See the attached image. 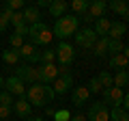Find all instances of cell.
<instances>
[{
  "mask_svg": "<svg viewBox=\"0 0 129 121\" xmlns=\"http://www.w3.org/2000/svg\"><path fill=\"white\" fill-rule=\"evenodd\" d=\"M54 89L50 84H43V82H35L28 87L26 91V99L30 102V106H47V104L54 99Z\"/></svg>",
  "mask_w": 129,
  "mask_h": 121,
  "instance_id": "6da1fadb",
  "label": "cell"
},
{
  "mask_svg": "<svg viewBox=\"0 0 129 121\" xmlns=\"http://www.w3.org/2000/svg\"><path fill=\"white\" fill-rule=\"evenodd\" d=\"M78 24H80L78 17H73V15H62V17L56 19L54 28H52V35H56L58 39H67V37H71V35H75Z\"/></svg>",
  "mask_w": 129,
  "mask_h": 121,
  "instance_id": "7a4b0ae2",
  "label": "cell"
},
{
  "mask_svg": "<svg viewBox=\"0 0 129 121\" xmlns=\"http://www.w3.org/2000/svg\"><path fill=\"white\" fill-rule=\"evenodd\" d=\"M28 37H30L32 46L39 48V46H47L54 35H52V30L43 22H37V24H30V26H28Z\"/></svg>",
  "mask_w": 129,
  "mask_h": 121,
  "instance_id": "3957f363",
  "label": "cell"
},
{
  "mask_svg": "<svg viewBox=\"0 0 129 121\" xmlns=\"http://www.w3.org/2000/svg\"><path fill=\"white\" fill-rule=\"evenodd\" d=\"M103 95V104H108V106L116 108V106H123V97H125V91L120 87H108L101 91Z\"/></svg>",
  "mask_w": 129,
  "mask_h": 121,
  "instance_id": "277c9868",
  "label": "cell"
},
{
  "mask_svg": "<svg viewBox=\"0 0 129 121\" xmlns=\"http://www.w3.org/2000/svg\"><path fill=\"white\" fill-rule=\"evenodd\" d=\"M73 58H75V52H73V46H69V43H67V41L58 43V48H56V61H58L60 65H64V67H69L71 63H73Z\"/></svg>",
  "mask_w": 129,
  "mask_h": 121,
  "instance_id": "5b68a950",
  "label": "cell"
},
{
  "mask_svg": "<svg viewBox=\"0 0 129 121\" xmlns=\"http://www.w3.org/2000/svg\"><path fill=\"white\" fill-rule=\"evenodd\" d=\"M86 119L88 121H110V110H108V106L103 102H92Z\"/></svg>",
  "mask_w": 129,
  "mask_h": 121,
  "instance_id": "8992f818",
  "label": "cell"
},
{
  "mask_svg": "<svg viewBox=\"0 0 129 121\" xmlns=\"http://www.w3.org/2000/svg\"><path fill=\"white\" fill-rule=\"evenodd\" d=\"M97 33L92 30V28H82V30H75V43H78L80 48H92L97 41Z\"/></svg>",
  "mask_w": 129,
  "mask_h": 121,
  "instance_id": "52a82bcc",
  "label": "cell"
},
{
  "mask_svg": "<svg viewBox=\"0 0 129 121\" xmlns=\"http://www.w3.org/2000/svg\"><path fill=\"white\" fill-rule=\"evenodd\" d=\"M56 78H58V67L54 63H41V67H39V82L50 84Z\"/></svg>",
  "mask_w": 129,
  "mask_h": 121,
  "instance_id": "ba28073f",
  "label": "cell"
},
{
  "mask_svg": "<svg viewBox=\"0 0 129 121\" xmlns=\"http://www.w3.org/2000/svg\"><path fill=\"white\" fill-rule=\"evenodd\" d=\"M73 87V76H71V71L69 74H58V78L54 80V95H64L69 89Z\"/></svg>",
  "mask_w": 129,
  "mask_h": 121,
  "instance_id": "9c48e42d",
  "label": "cell"
},
{
  "mask_svg": "<svg viewBox=\"0 0 129 121\" xmlns=\"http://www.w3.org/2000/svg\"><path fill=\"white\" fill-rule=\"evenodd\" d=\"M15 76H17L22 82H28V84L39 82V69H35V67H30V65H19L17 69H15Z\"/></svg>",
  "mask_w": 129,
  "mask_h": 121,
  "instance_id": "30bf717a",
  "label": "cell"
},
{
  "mask_svg": "<svg viewBox=\"0 0 129 121\" xmlns=\"http://www.w3.org/2000/svg\"><path fill=\"white\" fill-rule=\"evenodd\" d=\"M19 58L28 61V63H37V61L41 58V52H39L37 46H32V43H24V46L19 48Z\"/></svg>",
  "mask_w": 129,
  "mask_h": 121,
  "instance_id": "8fae6325",
  "label": "cell"
},
{
  "mask_svg": "<svg viewBox=\"0 0 129 121\" xmlns=\"http://www.w3.org/2000/svg\"><path fill=\"white\" fill-rule=\"evenodd\" d=\"M5 87H7V91H9L11 95H19V97L26 95V87H24V82L17 78V76L7 78V80H5Z\"/></svg>",
  "mask_w": 129,
  "mask_h": 121,
  "instance_id": "7c38bea8",
  "label": "cell"
},
{
  "mask_svg": "<svg viewBox=\"0 0 129 121\" xmlns=\"http://www.w3.org/2000/svg\"><path fill=\"white\" fill-rule=\"evenodd\" d=\"M106 11H108V0H95V2L88 5L86 13L90 15V19H99L106 15Z\"/></svg>",
  "mask_w": 129,
  "mask_h": 121,
  "instance_id": "4fadbf2b",
  "label": "cell"
},
{
  "mask_svg": "<svg viewBox=\"0 0 129 121\" xmlns=\"http://www.w3.org/2000/svg\"><path fill=\"white\" fill-rule=\"evenodd\" d=\"M88 97H90L88 87H75L73 95H71V104H73V106H84V104L88 102Z\"/></svg>",
  "mask_w": 129,
  "mask_h": 121,
  "instance_id": "5bb4252c",
  "label": "cell"
},
{
  "mask_svg": "<svg viewBox=\"0 0 129 121\" xmlns=\"http://www.w3.org/2000/svg\"><path fill=\"white\" fill-rule=\"evenodd\" d=\"M108 7L120 17H129V5L125 0H108Z\"/></svg>",
  "mask_w": 129,
  "mask_h": 121,
  "instance_id": "9a60e30c",
  "label": "cell"
},
{
  "mask_svg": "<svg viewBox=\"0 0 129 121\" xmlns=\"http://www.w3.org/2000/svg\"><path fill=\"white\" fill-rule=\"evenodd\" d=\"M30 102H28L26 97H19L17 102H13V110L17 112L19 117H22V119H28V115H30Z\"/></svg>",
  "mask_w": 129,
  "mask_h": 121,
  "instance_id": "2e32d148",
  "label": "cell"
},
{
  "mask_svg": "<svg viewBox=\"0 0 129 121\" xmlns=\"http://www.w3.org/2000/svg\"><path fill=\"white\" fill-rule=\"evenodd\" d=\"M110 26H112V22L108 17H99V19H95V28H92V30L97 33V37H108Z\"/></svg>",
  "mask_w": 129,
  "mask_h": 121,
  "instance_id": "e0dca14e",
  "label": "cell"
},
{
  "mask_svg": "<svg viewBox=\"0 0 129 121\" xmlns=\"http://www.w3.org/2000/svg\"><path fill=\"white\" fill-rule=\"evenodd\" d=\"M110 67L112 69H127L129 67V58L120 52V54H112L110 56Z\"/></svg>",
  "mask_w": 129,
  "mask_h": 121,
  "instance_id": "ac0fdd59",
  "label": "cell"
},
{
  "mask_svg": "<svg viewBox=\"0 0 129 121\" xmlns=\"http://www.w3.org/2000/svg\"><path fill=\"white\" fill-rule=\"evenodd\" d=\"M92 54L99 56V58H103V56L108 54V37H99L95 41V46H92Z\"/></svg>",
  "mask_w": 129,
  "mask_h": 121,
  "instance_id": "d6986e66",
  "label": "cell"
},
{
  "mask_svg": "<svg viewBox=\"0 0 129 121\" xmlns=\"http://www.w3.org/2000/svg\"><path fill=\"white\" fill-rule=\"evenodd\" d=\"M24 13V22H28V24H37V22H41V15H39V7H26V9L22 11Z\"/></svg>",
  "mask_w": 129,
  "mask_h": 121,
  "instance_id": "ffe728a7",
  "label": "cell"
},
{
  "mask_svg": "<svg viewBox=\"0 0 129 121\" xmlns=\"http://www.w3.org/2000/svg\"><path fill=\"white\" fill-rule=\"evenodd\" d=\"M67 7H69V2H62V0H54L47 9H50V13L54 15V17H62L64 11H67Z\"/></svg>",
  "mask_w": 129,
  "mask_h": 121,
  "instance_id": "44dd1931",
  "label": "cell"
},
{
  "mask_svg": "<svg viewBox=\"0 0 129 121\" xmlns=\"http://www.w3.org/2000/svg\"><path fill=\"white\" fill-rule=\"evenodd\" d=\"M125 30H127V24L125 22H112V26H110V39H120L125 35Z\"/></svg>",
  "mask_w": 129,
  "mask_h": 121,
  "instance_id": "7402d4cb",
  "label": "cell"
},
{
  "mask_svg": "<svg viewBox=\"0 0 129 121\" xmlns=\"http://www.w3.org/2000/svg\"><path fill=\"white\" fill-rule=\"evenodd\" d=\"M2 61H5V63H9V65H17V61H19V50H15V48L5 50V52H2Z\"/></svg>",
  "mask_w": 129,
  "mask_h": 121,
  "instance_id": "603a6c76",
  "label": "cell"
},
{
  "mask_svg": "<svg viewBox=\"0 0 129 121\" xmlns=\"http://www.w3.org/2000/svg\"><path fill=\"white\" fill-rule=\"evenodd\" d=\"M13 13H15V11L11 9V7H5V9L0 11V33L9 26V22H11V17H13Z\"/></svg>",
  "mask_w": 129,
  "mask_h": 121,
  "instance_id": "cb8c5ba5",
  "label": "cell"
},
{
  "mask_svg": "<svg viewBox=\"0 0 129 121\" xmlns=\"http://www.w3.org/2000/svg\"><path fill=\"white\" fill-rule=\"evenodd\" d=\"M127 82H129V71L127 69H118L116 71V76H114V87H127Z\"/></svg>",
  "mask_w": 129,
  "mask_h": 121,
  "instance_id": "d4e9b609",
  "label": "cell"
},
{
  "mask_svg": "<svg viewBox=\"0 0 129 121\" xmlns=\"http://www.w3.org/2000/svg\"><path fill=\"white\" fill-rule=\"evenodd\" d=\"M88 5H90V0H71V2H69L71 11H73V13H80V15L88 9Z\"/></svg>",
  "mask_w": 129,
  "mask_h": 121,
  "instance_id": "484cf974",
  "label": "cell"
},
{
  "mask_svg": "<svg viewBox=\"0 0 129 121\" xmlns=\"http://www.w3.org/2000/svg\"><path fill=\"white\" fill-rule=\"evenodd\" d=\"M110 119L112 121H129V112L123 110L120 106H116V108H112V110H110Z\"/></svg>",
  "mask_w": 129,
  "mask_h": 121,
  "instance_id": "4316f807",
  "label": "cell"
},
{
  "mask_svg": "<svg viewBox=\"0 0 129 121\" xmlns=\"http://www.w3.org/2000/svg\"><path fill=\"white\" fill-rule=\"evenodd\" d=\"M123 50H125V46H123L120 39H110L108 37V52H110V54H120Z\"/></svg>",
  "mask_w": 129,
  "mask_h": 121,
  "instance_id": "83f0119b",
  "label": "cell"
},
{
  "mask_svg": "<svg viewBox=\"0 0 129 121\" xmlns=\"http://www.w3.org/2000/svg\"><path fill=\"white\" fill-rule=\"evenodd\" d=\"M97 78H99V82H101V87H103V89H108V87H114V76H112L108 69H103L101 74L97 76Z\"/></svg>",
  "mask_w": 129,
  "mask_h": 121,
  "instance_id": "f1b7e54d",
  "label": "cell"
},
{
  "mask_svg": "<svg viewBox=\"0 0 129 121\" xmlns=\"http://www.w3.org/2000/svg\"><path fill=\"white\" fill-rule=\"evenodd\" d=\"M39 61H41V63H54L56 61V50H43Z\"/></svg>",
  "mask_w": 129,
  "mask_h": 121,
  "instance_id": "f546056e",
  "label": "cell"
},
{
  "mask_svg": "<svg viewBox=\"0 0 129 121\" xmlns=\"http://www.w3.org/2000/svg\"><path fill=\"white\" fill-rule=\"evenodd\" d=\"M22 46H24V35H19V33H13V35H11V48L19 50Z\"/></svg>",
  "mask_w": 129,
  "mask_h": 121,
  "instance_id": "4dcf8cb0",
  "label": "cell"
},
{
  "mask_svg": "<svg viewBox=\"0 0 129 121\" xmlns=\"http://www.w3.org/2000/svg\"><path fill=\"white\" fill-rule=\"evenodd\" d=\"M86 87H88V91H90V93H101V91H103V87H101V82H99V78H92L90 84H86Z\"/></svg>",
  "mask_w": 129,
  "mask_h": 121,
  "instance_id": "1f68e13d",
  "label": "cell"
},
{
  "mask_svg": "<svg viewBox=\"0 0 129 121\" xmlns=\"http://www.w3.org/2000/svg\"><path fill=\"white\" fill-rule=\"evenodd\" d=\"M0 104H5V106H13V95L9 93V91H0Z\"/></svg>",
  "mask_w": 129,
  "mask_h": 121,
  "instance_id": "d6a6232c",
  "label": "cell"
},
{
  "mask_svg": "<svg viewBox=\"0 0 129 121\" xmlns=\"http://www.w3.org/2000/svg\"><path fill=\"white\" fill-rule=\"evenodd\" d=\"M9 24H13V26H22V24H26V22H24V13H22V11H15Z\"/></svg>",
  "mask_w": 129,
  "mask_h": 121,
  "instance_id": "836d02e7",
  "label": "cell"
},
{
  "mask_svg": "<svg viewBox=\"0 0 129 121\" xmlns=\"http://www.w3.org/2000/svg\"><path fill=\"white\" fill-rule=\"evenodd\" d=\"M54 119H56V121H69L71 115H69L67 110H56V112H54Z\"/></svg>",
  "mask_w": 129,
  "mask_h": 121,
  "instance_id": "e575fe53",
  "label": "cell"
},
{
  "mask_svg": "<svg viewBox=\"0 0 129 121\" xmlns=\"http://www.w3.org/2000/svg\"><path fill=\"white\" fill-rule=\"evenodd\" d=\"M24 2H26V0H7V7H11L13 11H17V9L24 7Z\"/></svg>",
  "mask_w": 129,
  "mask_h": 121,
  "instance_id": "d590c367",
  "label": "cell"
},
{
  "mask_svg": "<svg viewBox=\"0 0 129 121\" xmlns=\"http://www.w3.org/2000/svg\"><path fill=\"white\" fill-rule=\"evenodd\" d=\"M11 112H13V106H5V104H0V119H7Z\"/></svg>",
  "mask_w": 129,
  "mask_h": 121,
  "instance_id": "8d00e7d4",
  "label": "cell"
},
{
  "mask_svg": "<svg viewBox=\"0 0 129 121\" xmlns=\"http://www.w3.org/2000/svg\"><path fill=\"white\" fill-rule=\"evenodd\" d=\"M52 2H54V0H37V5H39V7H50Z\"/></svg>",
  "mask_w": 129,
  "mask_h": 121,
  "instance_id": "74e56055",
  "label": "cell"
},
{
  "mask_svg": "<svg viewBox=\"0 0 129 121\" xmlns=\"http://www.w3.org/2000/svg\"><path fill=\"white\" fill-rule=\"evenodd\" d=\"M69 121H88V119H86V117H84V115H75V117H71Z\"/></svg>",
  "mask_w": 129,
  "mask_h": 121,
  "instance_id": "f35d334b",
  "label": "cell"
},
{
  "mask_svg": "<svg viewBox=\"0 0 129 121\" xmlns=\"http://www.w3.org/2000/svg\"><path fill=\"white\" fill-rule=\"evenodd\" d=\"M123 104H125V110H129V93H125V97H123Z\"/></svg>",
  "mask_w": 129,
  "mask_h": 121,
  "instance_id": "ab89813d",
  "label": "cell"
},
{
  "mask_svg": "<svg viewBox=\"0 0 129 121\" xmlns=\"http://www.w3.org/2000/svg\"><path fill=\"white\" fill-rule=\"evenodd\" d=\"M26 121H43V119H41V117H28Z\"/></svg>",
  "mask_w": 129,
  "mask_h": 121,
  "instance_id": "60d3db41",
  "label": "cell"
},
{
  "mask_svg": "<svg viewBox=\"0 0 129 121\" xmlns=\"http://www.w3.org/2000/svg\"><path fill=\"white\" fill-rule=\"evenodd\" d=\"M123 54H125V56H127V58H129V46H125V50H123Z\"/></svg>",
  "mask_w": 129,
  "mask_h": 121,
  "instance_id": "b9f144b4",
  "label": "cell"
},
{
  "mask_svg": "<svg viewBox=\"0 0 129 121\" xmlns=\"http://www.w3.org/2000/svg\"><path fill=\"white\" fill-rule=\"evenodd\" d=\"M2 87H5V80H2V76H0V89H2Z\"/></svg>",
  "mask_w": 129,
  "mask_h": 121,
  "instance_id": "7bdbcfd3",
  "label": "cell"
},
{
  "mask_svg": "<svg viewBox=\"0 0 129 121\" xmlns=\"http://www.w3.org/2000/svg\"><path fill=\"white\" fill-rule=\"evenodd\" d=\"M62 2H69V0H62Z\"/></svg>",
  "mask_w": 129,
  "mask_h": 121,
  "instance_id": "ee69618b",
  "label": "cell"
},
{
  "mask_svg": "<svg viewBox=\"0 0 129 121\" xmlns=\"http://www.w3.org/2000/svg\"><path fill=\"white\" fill-rule=\"evenodd\" d=\"M125 2H127V5H129V0H125Z\"/></svg>",
  "mask_w": 129,
  "mask_h": 121,
  "instance_id": "f6af8a7d",
  "label": "cell"
},
{
  "mask_svg": "<svg viewBox=\"0 0 129 121\" xmlns=\"http://www.w3.org/2000/svg\"><path fill=\"white\" fill-rule=\"evenodd\" d=\"M90 2H95V0H90Z\"/></svg>",
  "mask_w": 129,
  "mask_h": 121,
  "instance_id": "bcb514c9",
  "label": "cell"
},
{
  "mask_svg": "<svg viewBox=\"0 0 129 121\" xmlns=\"http://www.w3.org/2000/svg\"><path fill=\"white\" fill-rule=\"evenodd\" d=\"M0 11H2V9H0Z\"/></svg>",
  "mask_w": 129,
  "mask_h": 121,
  "instance_id": "7dc6e473",
  "label": "cell"
}]
</instances>
